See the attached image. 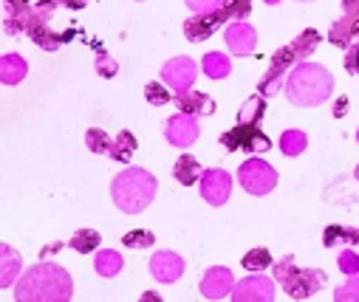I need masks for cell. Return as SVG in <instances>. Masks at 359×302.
<instances>
[{"instance_id": "1", "label": "cell", "mask_w": 359, "mask_h": 302, "mask_svg": "<svg viewBox=\"0 0 359 302\" xmlns=\"http://www.w3.org/2000/svg\"><path fill=\"white\" fill-rule=\"evenodd\" d=\"M74 296V280L62 266L37 263L15 282L18 302H68Z\"/></svg>"}, {"instance_id": "2", "label": "cell", "mask_w": 359, "mask_h": 302, "mask_svg": "<svg viewBox=\"0 0 359 302\" xmlns=\"http://www.w3.org/2000/svg\"><path fill=\"white\" fill-rule=\"evenodd\" d=\"M286 96L289 102L297 105V108H317L323 105L325 99L334 93V76L325 65L320 62H297L286 79Z\"/></svg>"}, {"instance_id": "3", "label": "cell", "mask_w": 359, "mask_h": 302, "mask_svg": "<svg viewBox=\"0 0 359 302\" xmlns=\"http://www.w3.org/2000/svg\"><path fill=\"white\" fill-rule=\"evenodd\" d=\"M156 186H158V181L153 178V172H147L142 167H130L114 178L111 198L125 215H139L153 204Z\"/></svg>"}, {"instance_id": "4", "label": "cell", "mask_w": 359, "mask_h": 302, "mask_svg": "<svg viewBox=\"0 0 359 302\" xmlns=\"http://www.w3.org/2000/svg\"><path fill=\"white\" fill-rule=\"evenodd\" d=\"M275 277L292 299H309L311 294L325 288V271L323 268H297L294 254H286L275 263Z\"/></svg>"}, {"instance_id": "5", "label": "cell", "mask_w": 359, "mask_h": 302, "mask_svg": "<svg viewBox=\"0 0 359 302\" xmlns=\"http://www.w3.org/2000/svg\"><path fill=\"white\" fill-rule=\"evenodd\" d=\"M294 65H297V57H294L292 46L278 48V51H275V57H272V62H269L266 76H263V79H260V85H257V93H260V96H266V99L278 96V93L286 88V79H289V74H292V68H294Z\"/></svg>"}, {"instance_id": "6", "label": "cell", "mask_w": 359, "mask_h": 302, "mask_svg": "<svg viewBox=\"0 0 359 302\" xmlns=\"http://www.w3.org/2000/svg\"><path fill=\"white\" fill-rule=\"evenodd\" d=\"M238 181H241V186L249 195H266V192H272L278 186V170L269 164V161H263V158L255 156V158H249V161L241 164Z\"/></svg>"}, {"instance_id": "7", "label": "cell", "mask_w": 359, "mask_h": 302, "mask_svg": "<svg viewBox=\"0 0 359 302\" xmlns=\"http://www.w3.org/2000/svg\"><path fill=\"white\" fill-rule=\"evenodd\" d=\"M221 147L229 150V153H238V150H249V153H269V147H272V142H269V136L257 128V125H235L232 130H226L221 139Z\"/></svg>"}, {"instance_id": "8", "label": "cell", "mask_w": 359, "mask_h": 302, "mask_svg": "<svg viewBox=\"0 0 359 302\" xmlns=\"http://www.w3.org/2000/svg\"><path fill=\"white\" fill-rule=\"evenodd\" d=\"M161 82L175 90V93H187L193 90V82H196V62L190 57H175V60H167L164 68H161Z\"/></svg>"}, {"instance_id": "9", "label": "cell", "mask_w": 359, "mask_h": 302, "mask_svg": "<svg viewBox=\"0 0 359 302\" xmlns=\"http://www.w3.org/2000/svg\"><path fill=\"white\" fill-rule=\"evenodd\" d=\"M201 130H198V119L196 116H187V114H178V116H170L164 122V139L172 144V147H193L198 142Z\"/></svg>"}, {"instance_id": "10", "label": "cell", "mask_w": 359, "mask_h": 302, "mask_svg": "<svg viewBox=\"0 0 359 302\" xmlns=\"http://www.w3.org/2000/svg\"><path fill=\"white\" fill-rule=\"evenodd\" d=\"M232 192V175L226 170H204L201 172V195L210 207H224Z\"/></svg>"}, {"instance_id": "11", "label": "cell", "mask_w": 359, "mask_h": 302, "mask_svg": "<svg viewBox=\"0 0 359 302\" xmlns=\"http://www.w3.org/2000/svg\"><path fill=\"white\" fill-rule=\"evenodd\" d=\"M232 299L235 302H272L275 299V282L269 277H263V274L246 277V280L235 282Z\"/></svg>"}, {"instance_id": "12", "label": "cell", "mask_w": 359, "mask_h": 302, "mask_svg": "<svg viewBox=\"0 0 359 302\" xmlns=\"http://www.w3.org/2000/svg\"><path fill=\"white\" fill-rule=\"evenodd\" d=\"M232 288H235V280L226 266H212L201 280V294L207 299H224L232 294Z\"/></svg>"}, {"instance_id": "13", "label": "cell", "mask_w": 359, "mask_h": 302, "mask_svg": "<svg viewBox=\"0 0 359 302\" xmlns=\"http://www.w3.org/2000/svg\"><path fill=\"white\" fill-rule=\"evenodd\" d=\"M150 274L158 280V282H175L178 277L184 274V260L178 257L175 252H156L150 257Z\"/></svg>"}, {"instance_id": "14", "label": "cell", "mask_w": 359, "mask_h": 302, "mask_svg": "<svg viewBox=\"0 0 359 302\" xmlns=\"http://www.w3.org/2000/svg\"><path fill=\"white\" fill-rule=\"evenodd\" d=\"M226 46L232 48V54L238 57H249L257 46V32L246 23V20H235L226 26Z\"/></svg>"}, {"instance_id": "15", "label": "cell", "mask_w": 359, "mask_h": 302, "mask_svg": "<svg viewBox=\"0 0 359 302\" xmlns=\"http://www.w3.org/2000/svg\"><path fill=\"white\" fill-rule=\"evenodd\" d=\"M226 20L221 18V12H212V15H193L187 23H184V37L190 43H204L207 37H212Z\"/></svg>"}, {"instance_id": "16", "label": "cell", "mask_w": 359, "mask_h": 302, "mask_svg": "<svg viewBox=\"0 0 359 302\" xmlns=\"http://www.w3.org/2000/svg\"><path fill=\"white\" fill-rule=\"evenodd\" d=\"M175 105L187 116H212L215 114V99L201 90H187V93H175Z\"/></svg>"}, {"instance_id": "17", "label": "cell", "mask_w": 359, "mask_h": 302, "mask_svg": "<svg viewBox=\"0 0 359 302\" xmlns=\"http://www.w3.org/2000/svg\"><path fill=\"white\" fill-rule=\"evenodd\" d=\"M23 271V257L9 243L0 246V288H12L18 282V274Z\"/></svg>"}, {"instance_id": "18", "label": "cell", "mask_w": 359, "mask_h": 302, "mask_svg": "<svg viewBox=\"0 0 359 302\" xmlns=\"http://www.w3.org/2000/svg\"><path fill=\"white\" fill-rule=\"evenodd\" d=\"M356 37H359V18L342 12V18L331 23V32H328L331 46H337V48H348Z\"/></svg>"}, {"instance_id": "19", "label": "cell", "mask_w": 359, "mask_h": 302, "mask_svg": "<svg viewBox=\"0 0 359 302\" xmlns=\"http://www.w3.org/2000/svg\"><path fill=\"white\" fill-rule=\"evenodd\" d=\"M323 243L325 249H345V246H356L359 243V229L353 226H325L323 232Z\"/></svg>"}, {"instance_id": "20", "label": "cell", "mask_w": 359, "mask_h": 302, "mask_svg": "<svg viewBox=\"0 0 359 302\" xmlns=\"http://www.w3.org/2000/svg\"><path fill=\"white\" fill-rule=\"evenodd\" d=\"M198 175H201V161L196 156H182V158H175L172 164V178L182 184V186H193L198 184Z\"/></svg>"}, {"instance_id": "21", "label": "cell", "mask_w": 359, "mask_h": 302, "mask_svg": "<svg viewBox=\"0 0 359 302\" xmlns=\"http://www.w3.org/2000/svg\"><path fill=\"white\" fill-rule=\"evenodd\" d=\"M26 60L18 57V54H4V60H0V82L4 85H18L26 79Z\"/></svg>"}, {"instance_id": "22", "label": "cell", "mask_w": 359, "mask_h": 302, "mask_svg": "<svg viewBox=\"0 0 359 302\" xmlns=\"http://www.w3.org/2000/svg\"><path fill=\"white\" fill-rule=\"evenodd\" d=\"M320 32L317 29H303L289 46H292V51H294V57H297V62H306L314 51H317V46H320Z\"/></svg>"}, {"instance_id": "23", "label": "cell", "mask_w": 359, "mask_h": 302, "mask_svg": "<svg viewBox=\"0 0 359 302\" xmlns=\"http://www.w3.org/2000/svg\"><path fill=\"white\" fill-rule=\"evenodd\" d=\"M266 119V96H249L238 111V122L241 125H260Z\"/></svg>"}, {"instance_id": "24", "label": "cell", "mask_w": 359, "mask_h": 302, "mask_svg": "<svg viewBox=\"0 0 359 302\" xmlns=\"http://www.w3.org/2000/svg\"><path fill=\"white\" fill-rule=\"evenodd\" d=\"M136 150H139V139H136L130 130H122V133L114 139V144H111V153H108V156H111L114 161H122V164H125V161H130V158H133V153H136Z\"/></svg>"}, {"instance_id": "25", "label": "cell", "mask_w": 359, "mask_h": 302, "mask_svg": "<svg viewBox=\"0 0 359 302\" xmlns=\"http://www.w3.org/2000/svg\"><path fill=\"white\" fill-rule=\"evenodd\" d=\"M102 243V235L97 229H76L68 240V246L76 252V254H88V252H97Z\"/></svg>"}, {"instance_id": "26", "label": "cell", "mask_w": 359, "mask_h": 302, "mask_svg": "<svg viewBox=\"0 0 359 302\" xmlns=\"http://www.w3.org/2000/svg\"><path fill=\"white\" fill-rule=\"evenodd\" d=\"M94 266H97V274H100V277L111 280V277H116V274L122 271L125 260H122V254H119V252H114V249H105V252H97V260H94Z\"/></svg>"}, {"instance_id": "27", "label": "cell", "mask_w": 359, "mask_h": 302, "mask_svg": "<svg viewBox=\"0 0 359 302\" xmlns=\"http://www.w3.org/2000/svg\"><path fill=\"white\" fill-rule=\"evenodd\" d=\"M201 68H204V74H207L210 79H226L229 71H232V62H229L226 54H221V51H210V54L204 57Z\"/></svg>"}, {"instance_id": "28", "label": "cell", "mask_w": 359, "mask_h": 302, "mask_svg": "<svg viewBox=\"0 0 359 302\" xmlns=\"http://www.w3.org/2000/svg\"><path fill=\"white\" fill-rule=\"evenodd\" d=\"M309 147V136L303 130H283L280 136V153L283 156H300Z\"/></svg>"}, {"instance_id": "29", "label": "cell", "mask_w": 359, "mask_h": 302, "mask_svg": "<svg viewBox=\"0 0 359 302\" xmlns=\"http://www.w3.org/2000/svg\"><path fill=\"white\" fill-rule=\"evenodd\" d=\"M29 37H32L43 51H57V48L62 46V37H60L57 32H51V26H48V23H43V26L32 29V32H29Z\"/></svg>"}, {"instance_id": "30", "label": "cell", "mask_w": 359, "mask_h": 302, "mask_svg": "<svg viewBox=\"0 0 359 302\" xmlns=\"http://www.w3.org/2000/svg\"><path fill=\"white\" fill-rule=\"evenodd\" d=\"M111 144H114V139H108L105 130H100V128H88L85 130V147L91 153L105 156V153H111Z\"/></svg>"}, {"instance_id": "31", "label": "cell", "mask_w": 359, "mask_h": 302, "mask_svg": "<svg viewBox=\"0 0 359 302\" xmlns=\"http://www.w3.org/2000/svg\"><path fill=\"white\" fill-rule=\"evenodd\" d=\"M221 18L226 23H235V20H246L249 12H252V0H226V4L218 9Z\"/></svg>"}, {"instance_id": "32", "label": "cell", "mask_w": 359, "mask_h": 302, "mask_svg": "<svg viewBox=\"0 0 359 302\" xmlns=\"http://www.w3.org/2000/svg\"><path fill=\"white\" fill-rule=\"evenodd\" d=\"M243 268L246 271H266L269 266H272V254H269V249H252L243 254Z\"/></svg>"}, {"instance_id": "33", "label": "cell", "mask_w": 359, "mask_h": 302, "mask_svg": "<svg viewBox=\"0 0 359 302\" xmlns=\"http://www.w3.org/2000/svg\"><path fill=\"white\" fill-rule=\"evenodd\" d=\"M122 243H125L128 249H150V246L156 243V235H153L150 229H130V232L122 238Z\"/></svg>"}, {"instance_id": "34", "label": "cell", "mask_w": 359, "mask_h": 302, "mask_svg": "<svg viewBox=\"0 0 359 302\" xmlns=\"http://www.w3.org/2000/svg\"><path fill=\"white\" fill-rule=\"evenodd\" d=\"M144 99H147L153 108H161V105H167L170 99H172V93H170L161 82H147V85H144Z\"/></svg>"}, {"instance_id": "35", "label": "cell", "mask_w": 359, "mask_h": 302, "mask_svg": "<svg viewBox=\"0 0 359 302\" xmlns=\"http://www.w3.org/2000/svg\"><path fill=\"white\" fill-rule=\"evenodd\" d=\"M334 302H359V274H351L345 285L334 288Z\"/></svg>"}, {"instance_id": "36", "label": "cell", "mask_w": 359, "mask_h": 302, "mask_svg": "<svg viewBox=\"0 0 359 302\" xmlns=\"http://www.w3.org/2000/svg\"><path fill=\"white\" fill-rule=\"evenodd\" d=\"M337 266H339V271L342 274H359V254L353 252V246H345V249H339V254H337Z\"/></svg>"}, {"instance_id": "37", "label": "cell", "mask_w": 359, "mask_h": 302, "mask_svg": "<svg viewBox=\"0 0 359 302\" xmlns=\"http://www.w3.org/2000/svg\"><path fill=\"white\" fill-rule=\"evenodd\" d=\"M224 4H226V0H187V9H190L193 15H212V12H218Z\"/></svg>"}, {"instance_id": "38", "label": "cell", "mask_w": 359, "mask_h": 302, "mask_svg": "<svg viewBox=\"0 0 359 302\" xmlns=\"http://www.w3.org/2000/svg\"><path fill=\"white\" fill-rule=\"evenodd\" d=\"M4 6H6V18H18V20H23L34 9L29 0H4Z\"/></svg>"}, {"instance_id": "39", "label": "cell", "mask_w": 359, "mask_h": 302, "mask_svg": "<svg viewBox=\"0 0 359 302\" xmlns=\"http://www.w3.org/2000/svg\"><path fill=\"white\" fill-rule=\"evenodd\" d=\"M116 71H119L116 60H114V57H108L105 51H100V54H97V74L111 79V76H116Z\"/></svg>"}, {"instance_id": "40", "label": "cell", "mask_w": 359, "mask_h": 302, "mask_svg": "<svg viewBox=\"0 0 359 302\" xmlns=\"http://www.w3.org/2000/svg\"><path fill=\"white\" fill-rule=\"evenodd\" d=\"M345 71L351 74V76H356L359 74V37L348 46V51H345Z\"/></svg>"}, {"instance_id": "41", "label": "cell", "mask_w": 359, "mask_h": 302, "mask_svg": "<svg viewBox=\"0 0 359 302\" xmlns=\"http://www.w3.org/2000/svg\"><path fill=\"white\" fill-rule=\"evenodd\" d=\"M60 4H65V6H71V9H82L85 6V0H40V9H46V12H54Z\"/></svg>"}, {"instance_id": "42", "label": "cell", "mask_w": 359, "mask_h": 302, "mask_svg": "<svg viewBox=\"0 0 359 302\" xmlns=\"http://www.w3.org/2000/svg\"><path fill=\"white\" fill-rule=\"evenodd\" d=\"M342 12L359 18V0H342Z\"/></svg>"}, {"instance_id": "43", "label": "cell", "mask_w": 359, "mask_h": 302, "mask_svg": "<svg viewBox=\"0 0 359 302\" xmlns=\"http://www.w3.org/2000/svg\"><path fill=\"white\" fill-rule=\"evenodd\" d=\"M345 111H348V99H345V96H339V99H337V105H334V116H337V119H342V116H345Z\"/></svg>"}, {"instance_id": "44", "label": "cell", "mask_w": 359, "mask_h": 302, "mask_svg": "<svg viewBox=\"0 0 359 302\" xmlns=\"http://www.w3.org/2000/svg\"><path fill=\"white\" fill-rule=\"evenodd\" d=\"M150 299H153V302H158V299H161V296H158V294H156V291H147V294H144V296H142V302H150Z\"/></svg>"}, {"instance_id": "45", "label": "cell", "mask_w": 359, "mask_h": 302, "mask_svg": "<svg viewBox=\"0 0 359 302\" xmlns=\"http://www.w3.org/2000/svg\"><path fill=\"white\" fill-rule=\"evenodd\" d=\"M353 178H356V181H359V164H356V167H353Z\"/></svg>"}, {"instance_id": "46", "label": "cell", "mask_w": 359, "mask_h": 302, "mask_svg": "<svg viewBox=\"0 0 359 302\" xmlns=\"http://www.w3.org/2000/svg\"><path fill=\"white\" fill-rule=\"evenodd\" d=\"M266 4H269V6H275V4H280V0H266Z\"/></svg>"}, {"instance_id": "47", "label": "cell", "mask_w": 359, "mask_h": 302, "mask_svg": "<svg viewBox=\"0 0 359 302\" xmlns=\"http://www.w3.org/2000/svg\"><path fill=\"white\" fill-rule=\"evenodd\" d=\"M300 4H311V0H300Z\"/></svg>"}, {"instance_id": "48", "label": "cell", "mask_w": 359, "mask_h": 302, "mask_svg": "<svg viewBox=\"0 0 359 302\" xmlns=\"http://www.w3.org/2000/svg\"><path fill=\"white\" fill-rule=\"evenodd\" d=\"M356 142H359V130H356Z\"/></svg>"}]
</instances>
